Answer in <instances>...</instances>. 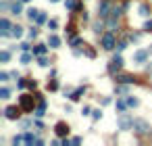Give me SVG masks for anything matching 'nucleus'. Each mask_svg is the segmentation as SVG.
I'll return each mask as SVG.
<instances>
[{"label":"nucleus","instance_id":"nucleus-2","mask_svg":"<svg viewBox=\"0 0 152 146\" xmlns=\"http://www.w3.org/2000/svg\"><path fill=\"white\" fill-rule=\"evenodd\" d=\"M33 105H35V100H33L31 94H23L21 100H19V107H21L23 111H33Z\"/></svg>","mask_w":152,"mask_h":146},{"label":"nucleus","instance_id":"nucleus-34","mask_svg":"<svg viewBox=\"0 0 152 146\" xmlns=\"http://www.w3.org/2000/svg\"><path fill=\"white\" fill-rule=\"evenodd\" d=\"M144 29H152V19H150V21H146V25H144Z\"/></svg>","mask_w":152,"mask_h":146},{"label":"nucleus","instance_id":"nucleus-22","mask_svg":"<svg viewBox=\"0 0 152 146\" xmlns=\"http://www.w3.org/2000/svg\"><path fill=\"white\" fill-rule=\"evenodd\" d=\"M13 15H21V4H19V2L13 4Z\"/></svg>","mask_w":152,"mask_h":146},{"label":"nucleus","instance_id":"nucleus-23","mask_svg":"<svg viewBox=\"0 0 152 146\" xmlns=\"http://www.w3.org/2000/svg\"><path fill=\"white\" fill-rule=\"evenodd\" d=\"M117 92H119V94H127L129 88H127V86H117Z\"/></svg>","mask_w":152,"mask_h":146},{"label":"nucleus","instance_id":"nucleus-35","mask_svg":"<svg viewBox=\"0 0 152 146\" xmlns=\"http://www.w3.org/2000/svg\"><path fill=\"white\" fill-rule=\"evenodd\" d=\"M50 2H58V0H50Z\"/></svg>","mask_w":152,"mask_h":146},{"label":"nucleus","instance_id":"nucleus-15","mask_svg":"<svg viewBox=\"0 0 152 146\" xmlns=\"http://www.w3.org/2000/svg\"><path fill=\"white\" fill-rule=\"evenodd\" d=\"M48 44H50V46H52V48H56V46H58V44H60V40H58V38H56V36H50V40H48Z\"/></svg>","mask_w":152,"mask_h":146},{"label":"nucleus","instance_id":"nucleus-10","mask_svg":"<svg viewBox=\"0 0 152 146\" xmlns=\"http://www.w3.org/2000/svg\"><path fill=\"white\" fill-rule=\"evenodd\" d=\"M133 58H136V63H144L148 58V52H146V50H138V52L133 54Z\"/></svg>","mask_w":152,"mask_h":146},{"label":"nucleus","instance_id":"nucleus-36","mask_svg":"<svg viewBox=\"0 0 152 146\" xmlns=\"http://www.w3.org/2000/svg\"><path fill=\"white\" fill-rule=\"evenodd\" d=\"M25 2H29V0H25Z\"/></svg>","mask_w":152,"mask_h":146},{"label":"nucleus","instance_id":"nucleus-7","mask_svg":"<svg viewBox=\"0 0 152 146\" xmlns=\"http://www.w3.org/2000/svg\"><path fill=\"white\" fill-rule=\"evenodd\" d=\"M109 8H111V4L106 2V0H102L100 6H98V15H100L102 19H106V17H109Z\"/></svg>","mask_w":152,"mask_h":146},{"label":"nucleus","instance_id":"nucleus-33","mask_svg":"<svg viewBox=\"0 0 152 146\" xmlns=\"http://www.w3.org/2000/svg\"><path fill=\"white\" fill-rule=\"evenodd\" d=\"M94 27H96L94 31H98V33H100V31H102V23H96V25H94Z\"/></svg>","mask_w":152,"mask_h":146},{"label":"nucleus","instance_id":"nucleus-20","mask_svg":"<svg viewBox=\"0 0 152 146\" xmlns=\"http://www.w3.org/2000/svg\"><path fill=\"white\" fill-rule=\"evenodd\" d=\"M127 107H129V105H127V102H123V100H119V102H117V109L121 111V113H125V109H127Z\"/></svg>","mask_w":152,"mask_h":146},{"label":"nucleus","instance_id":"nucleus-24","mask_svg":"<svg viewBox=\"0 0 152 146\" xmlns=\"http://www.w3.org/2000/svg\"><path fill=\"white\" fill-rule=\"evenodd\" d=\"M33 52H35V54H44V52H46V46H38Z\"/></svg>","mask_w":152,"mask_h":146},{"label":"nucleus","instance_id":"nucleus-9","mask_svg":"<svg viewBox=\"0 0 152 146\" xmlns=\"http://www.w3.org/2000/svg\"><path fill=\"white\" fill-rule=\"evenodd\" d=\"M0 33H2V36H11V23H8V19H2L0 21Z\"/></svg>","mask_w":152,"mask_h":146},{"label":"nucleus","instance_id":"nucleus-4","mask_svg":"<svg viewBox=\"0 0 152 146\" xmlns=\"http://www.w3.org/2000/svg\"><path fill=\"white\" fill-rule=\"evenodd\" d=\"M119 130H129V127H133V119H129L127 115H123V117H119Z\"/></svg>","mask_w":152,"mask_h":146},{"label":"nucleus","instance_id":"nucleus-27","mask_svg":"<svg viewBox=\"0 0 152 146\" xmlns=\"http://www.w3.org/2000/svg\"><path fill=\"white\" fill-rule=\"evenodd\" d=\"M35 21H38V23H44V21H46V15H44V13H40V17H38Z\"/></svg>","mask_w":152,"mask_h":146},{"label":"nucleus","instance_id":"nucleus-32","mask_svg":"<svg viewBox=\"0 0 152 146\" xmlns=\"http://www.w3.org/2000/svg\"><path fill=\"white\" fill-rule=\"evenodd\" d=\"M125 46H127V44H125V42H121V44L117 46V50H119V52H123V50H125Z\"/></svg>","mask_w":152,"mask_h":146},{"label":"nucleus","instance_id":"nucleus-19","mask_svg":"<svg viewBox=\"0 0 152 146\" xmlns=\"http://www.w3.org/2000/svg\"><path fill=\"white\" fill-rule=\"evenodd\" d=\"M83 92H86V88H79V90H77V92L73 94V96H69V98H71V100H77V98H79V96H81V94H83Z\"/></svg>","mask_w":152,"mask_h":146},{"label":"nucleus","instance_id":"nucleus-13","mask_svg":"<svg viewBox=\"0 0 152 146\" xmlns=\"http://www.w3.org/2000/svg\"><path fill=\"white\" fill-rule=\"evenodd\" d=\"M40 13H42V11H38V8H29V11H27V17L33 21V19H38V17H40Z\"/></svg>","mask_w":152,"mask_h":146},{"label":"nucleus","instance_id":"nucleus-18","mask_svg":"<svg viewBox=\"0 0 152 146\" xmlns=\"http://www.w3.org/2000/svg\"><path fill=\"white\" fill-rule=\"evenodd\" d=\"M0 98H11V90H8V88H2V90H0Z\"/></svg>","mask_w":152,"mask_h":146},{"label":"nucleus","instance_id":"nucleus-11","mask_svg":"<svg viewBox=\"0 0 152 146\" xmlns=\"http://www.w3.org/2000/svg\"><path fill=\"white\" fill-rule=\"evenodd\" d=\"M117 81H123V84H136V77H133V75H119Z\"/></svg>","mask_w":152,"mask_h":146},{"label":"nucleus","instance_id":"nucleus-1","mask_svg":"<svg viewBox=\"0 0 152 146\" xmlns=\"http://www.w3.org/2000/svg\"><path fill=\"white\" fill-rule=\"evenodd\" d=\"M133 130H136L140 136H146L152 132V125L148 121H144V119H133Z\"/></svg>","mask_w":152,"mask_h":146},{"label":"nucleus","instance_id":"nucleus-6","mask_svg":"<svg viewBox=\"0 0 152 146\" xmlns=\"http://www.w3.org/2000/svg\"><path fill=\"white\" fill-rule=\"evenodd\" d=\"M121 67H123V58H121V56H115L113 61H111V65H109V71L115 73V71H119Z\"/></svg>","mask_w":152,"mask_h":146},{"label":"nucleus","instance_id":"nucleus-31","mask_svg":"<svg viewBox=\"0 0 152 146\" xmlns=\"http://www.w3.org/2000/svg\"><path fill=\"white\" fill-rule=\"evenodd\" d=\"M92 117H94V119H100V117H102V113H100V111H94Z\"/></svg>","mask_w":152,"mask_h":146},{"label":"nucleus","instance_id":"nucleus-30","mask_svg":"<svg viewBox=\"0 0 152 146\" xmlns=\"http://www.w3.org/2000/svg\"><path fill=\"white\" fill-rule=\"evenodd\" d=\"M40 65H42V67H48V61H46L44 56H40Z\"/></svg>","mask_w":152,"mask_h":146},{"label":"nucleus","instance_id":"nucleus-21","mask_svg":"<svg viewBox=\"0 0 152 146\" xmlns=\"http://www.w3.org/2000/svg\"><path fill=\"white\" fill-rule=\"evenodd\" d=\"M148 11H150V8H148L146 4H144V6H140V15H142V17H148V15H150Z\"/></svg>","mask_w":152,"mask_h":146},{"label":"nucleus","instance_id":"nucleus-8","mask_svg":"<svg viewBox=\"0 0 152 146\" xmlns=\"http://www.w3.org/2000/svg\"><path fill=\"white\" fill-rule=\"evenodd\" d=\"M54 132H56V136H67V134H69V125H67L65 121H58Z\"/></svg>","mask_w":152,"mask_h":146},{"label":"nucleus","instance_id":"nucleus-28","mask_svg":"<svg viewBox=\"0 0 152 146\" xmlns=\"http://www.w3.org/2000/svg\"><path fill=\"white\" fill-rule=\"evenodd\" d=\"M0 81H8V73H4V71L0 73Z\"/></svg>","mask_w":152,"mask_h":146},{"label":"nucleus","instance_id":"nucleus-5","mask_svg":"<svg viewBox=\"0 0 152 146\" xmlns=\"http://www.w3.org/2000/svg\"><path fill=\"white\" fill-rule=\"evenodd\" d=\"M19 113H21V107H8L4 111L6 119H19Z\"/></svg>","mask_w":152,"mask_h":146},{"label":"nucleus","instance_id":"nucleus-25","mask_svg":"<svg viewBox=\"0 0 152 146\" xmlns=\"http://www.w3.org/2000/svg\"><path fill=\"white\" fill-rule=\"evenodd\" d=\"M25 138H23V136H15V138H13V144H21Z\"/></svg>","mask_w":152,"mask_h":146},{"label":"nucleus","instance_id":"nucleus-14","mask_svg":"<svg viewBox=\"0 0 152 146\" xmlns=\"http://www.w3.org/2000/svg\"><path fill=\"white\" fill-rule=\"evenodd\" d=\"M8 58H11V52H8V50H2V52H0V61L8 63Z\"/></svg>","mask_w":152,"mask_h":146},{"label":"nucleus","instance_id":"nucleus-26","mask_svg":"<svg viewBox=\"0 0 152 146\" xmlns=\"http://www.w3.org/2000/svg\"><path fill=\"white\" fill-rule=\"evenodd\" d=\"M31 61V54H23L21 56V63H29Z\"/></svg>","mask_w":152,"mask_h":146},{"label":"nucleus","instance_id":"nucleus-16","mask_svg":"<svg viewBox=\"0 0 152 146\" xmlns=\"http://www.w3.org/2000/svg\"><path fill=\"white\" fill-rule=\"evenodd\" d=\"M127 105H129V107H138V105H140V100H138V98H133V96H127Z\"/></svg>","mask_w":152,"mask_h":146},{"label":"nucleus","instance_id":"nucleus-29","mask_svg":"<svg viewBox=\"0 0 152 146\" xmlns=\"http://www.w3.org/2000/svg\"><path fill=\"white\" fill-rule=\"evenodd\" d=\"M48 88H50V90H56V88H58V84H56V81H50V84H48Z\"/></svg>","mask_w":152,"mask_h":146},{"label":"nucleus","instance_id":"nucleus-3","mask_svg":"<svg viewBox=\"0 0 152 146\" xmlns=\"http://www.w3.org/2000/svg\"><path fill=\"white\" fill-rule=\"evenodd\" d=\"M115 46H117L115 36H113V33H104V36H102V48H104V50H113Z\"/></svg>","mask_w":152,"mask_h":146},{"label":"nucleus","instance_id":"nucleus-17","mask_svg":"<svg viewBox=\"0 0 152 146\" xmlns=\"http://www.w3.org/2000/svg\"><path fill=\"white\" fill-rule=\"evenodd\" d=\"M35 117H44V100H40V107L35 111Z\"/></svg>","mask_w":152,"mask_h":146},{"label":"nucleus","instance_id":"nucleus-12","mask_svg":"<svg viewBox=\"0 0 152 146\" xmlns=\"http://www.w3.org/2000/svg\"><path fill=\"white\" fill-rule=\"evenodd\" d=\"M11 36H13V38H21V36H23V27L13 25V27H11Z\"/></svg>","mask_w":152,"mask_h":146}]
</instances>
